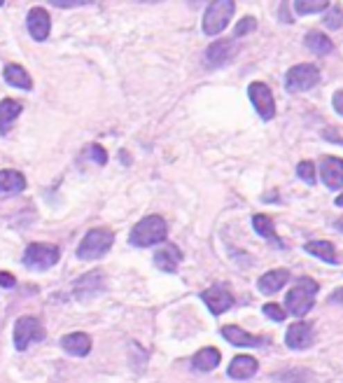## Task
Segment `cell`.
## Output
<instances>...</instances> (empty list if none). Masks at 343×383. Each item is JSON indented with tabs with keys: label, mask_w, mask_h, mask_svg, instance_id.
I'll list each match as a JSON object with an SVG mask.
<instances>
[{
	"label": "cell",
	"mask_w": 343,
	"mask_h": 383,
	"mask_svg": "<svg viewBox=\"0 0 343 383\" xmlns=\"http://www.w3.org/2000/svg\"><path fill=\"white\" fill-rule=\"evenodd\" d=\"M61 250L54 244H30L24 253V264L33 271H47L59 262Z\"/></svg>",
	"instance_id": "5"
},
{
	"label": "cell",
	"mask_w": 343,
	"mask_h": 383,
	"mask_svg": "<svg viewBox=\"0 0 343 383\" xmlns=\"http://www.w3.org/2000/svg\"><path fill=\"white\" fill-rule=\"evenodd\" d=\"M317 290H320V285H317L313 278L304 276V278L297 280V283L292 285V290L288 292V297H285V306H288L290 314L297 316V318L306 316L308 311L315 306Z\"/></svg>",
	"instance_id": "2"
},
{
	"label": "cell",
	"mask_w": 343,
	"mask_h": 383,
	"mask_svg": "<svg viewBox=\"0 0 343 383\" xmlns=\"http://www.w3.org/2000/svg\"><path fill=\"white\" fill-rule=\"evenodd\" d=\"M329 8V0H294V12L301 17L315 15V12H325Z\"/></svg>",
	"instance_id": "27"
},
{
	"label": "cell",
	"mask_w": 343,
	"mask_h": 383,
	"mask_svg": "<svg viewBox=\"0 0 343 383\" xmlns=\"http://www.w3.org/2000/svg\"><path fill=\"white\" fill-rule=\"evenodd\" d=\"M103 292H105L103 271H89L73 285V295L75 299H80V302H89L91 297H98V295H103Z\"/></svg>",
	"instance_id": "9"
},
{
	"label": "cell",
	"mask_w": 343,
	"mask_h": 383,
	"mask_svg": "<svg viewBox=\"0 0 343 383\" xmlns=\"http://www.w3.org/2000/svg\"><path fill=\"white\" fill-rule=\"evenodd\" d=\"M257 28V22H255V17H243L240 22L236 24V28H234V35L236 37H243L247 35L250 31H255Z\"/></svg>",
	"instance_id": "31"
},
{
	"label": "cell",
	"mask_w": 343,
	"mask_h": 383,
	"mask_svg": "<svg viewBox=\"0 0 343 383\" xmlns=\"http://www.w3.org/2000/svg\"><path fill=\"white\" fill-rule=\"evenodd\" d=\"M5 82H8L10 87L24 89V92H30V89H33V80H30V75L26 73V68L17 66V63H10V66L5 68Z\"/></svg>",
	"instance_id": "22"
},
{
	"label": "cell",
	"mask_w": 343,
	"mask_h": 383,
	"mask_svg": "<svg viewBox=\"0 0 343 383\" xmlns=\"http://www.w3.org/2000/svg\"><path fill=\"white\" fill-rule=\"evenodd\" d=\"M89 157H91L98 166H105V164H107V152H105L103 148H100V145H96V143H94L91 148H89Z\"/></svg>",
	"instance_id": "33"
},
{
	"label": "cell",
	"mask_w": 343,
	"mask_h": 383,
	"mask_svg": "<svg viewBox=\"0 0 343 383\" xmlns=\"http://www.w3.org/2000/svg\"><path fill=\"white\" fill-rule=\"evenodd\" d=\"M236 42L234 40H218V42H213L211 47L206 49V63L208 66H213V68H220V66H225V63H229L236 56Z\"/></svg>",
	"instance_id": "13"
},
{
	"label": "cell",
	"mask_w": 343,
	"mask_h": 383,
	"mask_svg": "<svg viewBox=\"0 0 343 383\" xmlns=\"http://www.w3.org/2000/svg\"><path fill=\"white\" fill-rule=\"evenodd\" d=\"M114 244V234L110 229L105 227H98V229H91V232H87V236L82 239V244L78 246V257L80 259H98L103 257V255L110 253V248Z\"/></svg>",
	"instance_id": "3"
},
{
	"label": "cell",
	"mask_w": 343,
	"mask_h": 383,
	"mask_svg": "<svg viewBox=\"0 0 343 383\" xmlns=\"http://www.w3.org/2000/svg\"><path fill=\"white\" fill-rule=\"evenodd\" d=\"M304 250L315 255L317 259L327 262V264H339V255H336V248L329 244V241H308L304 246Z\"/></svg>",
	"instance_id": "24"
},
{
	"label": "cell",
	"mask_w": 343,
	"mask_h": 383,
	"mask_svg": "<svg viewBox=\"0 0 343 383\" xmlns=\"http://www.w3.org/2000/svg\"><path fill=\"white\" fill-rule=\"evenodd\" d=\"M264 316L266 318H271V321H276V323H283L285 318H288V311H283L278 304H264Z\"/></svg>",
	"instance_id": "32"
},
{
	"label": "cell",
	"mask_w": 343,
	"mask_h": 383,
	"mask_svg": "<svg viewBox=\"0 0 343 383\" xmlns=\"http://www.w3.org/2000/svg\"><path fill=\"white\" fill-rule=\"evenodd\" d=\"M168 234V225L161 215H148L131 229L129 244L136 248H150L157 244H164Z\"/></svg>",
	"instance_id": "1"
},
{
	"label": "cell",
	"mask_w": 343,
	"mask_h": 383,
	"mask_svg": "<svg viewBox=\"0 0 343 383\" xmlns=\"http://www.w3.org/2000/svg\"><path fill=\"white\" fill-rule=\"evenodd\" d=\"M281 19H283V22H292V17L288 15V0H283V8H281Z\"/></svg>",
	"instance_id": "38"
},
{
	"label": "cell",
	"mask_w": 343,
	"mask_h": 383,
	"mask_svg": "<svg viewBox=\"0 0 343 383\" xmlns=\"http://www.w3.org/2000/svg\"><path fill=\"white\" fill-rule=\"evenodd\" d=\"M247 96H250L252 105H255V110L259 112V117H262L264 122L273 119V114H276V101H273L271 89L266 87L264 82H252V85L247 87Z\"/></svg>",
	"instance_id": "8"
},
{
	"label": "cell",
	"mask_w": 343,
	"mask_h": 383,
	"mask_svg": "<svg viewBox=\"0 0 343 383\" xmlns=\"http://www.w3.org/2000/svg\"><path fill=\"white\" fill-rule=\"evenodd\" d=\"M49 3H52L54 8H63V10H68V8H78V5H85L87 0H49Z\"/></svg>",
	"instance_id": "34"
},
{
	"label": "cell",
	"mask_w": 343,
	"mask_h": 383,
	"mask_svg": "<svg viewBox=\"0 0 343 383\" xmlns=\"http://www.w3.org/2000/svg\"><path fill=\"white\" fill-rule=\"evenodd\" d=\"M0 285H3V287H15L17 278L12 276V273H8V271H0Z\"/></svg>",
	"instance_id": "36"
},
{
	"label": "cell",
	"mask_w": 343,
	"mask_h": 383,
	"mask_svg": "<svg viewBox=\"0 0 343 383\" xmlns=\"http://www.w3.org/2000/svg\"><path fill=\"white\" fill-rule=\"evenodd\" d=\"M234 12H236V3L234 0H211L206 15H203V33L206 35H218L227 28L231 22Z\"/></svg>",
	"instance_id": "4"
},
{
	"label": "cell",
	"mask_w": 343,
	"mask_h": 383,
	"mask_svg": "<svg viewBox=\"0 0 343 383\" xmlns=\"http://www.w3.org/2000/svg\"><path fill=\"white\" fill-rule=\"evenodd\" d=\"M220 360H222L220 350L208 346V348H201L199 353L192 357V367L196 372H213V369L220 365Z\"/></svg>",
	"instance_id": "20"
},
{
	"label": "cell",
	"mask_w": 343,
	"mask_h": 383,
	"mask_svg": "<svg viewBox=\"0 0 343 383\" xmlns=\"http://www.w3.org/2000/svg\"><path fill=\"white\" fill-rule=\"evenodd\" d=\"M201 299H203V304L211 309V314H215V316L225 314V311H229L234 306V295L227 290L225 285H211L208 290L201 292Z\"/></svg>",
	"instance_id": "10"
},
{
	"label": "cell",
	"mask_w": 343,
	"mask_h": 383,
	"mask_svg": "<svg viewBox=\"0 0 343 383\" xmlns=\"http://www.w3.org/2000/svg\"><path fill=\"white\" fill-rule=\"evenodd\" d=\"M259 369V362L255 360L252 355H236L229 365L227 374L229 379H236V381H245V379H252Z\"/></svg>",
	"instance_id": "15"
},
{
	"label": "cell",
	"mask_w": 343,
	"mask_h": 383,
	"mask_svg": "<svg viewBox=\"0 0 343 383\" xmlns=\"http://www.w3.org/2000/svg\"><path fill=\"white\" fill-rule=\"evenodd\" d=\"M322 136H325V138H334V140H336V143H343V140H341L339 136H336V133H334V131H329V129H327L325 133H322Z\"/></svg>",
	"instance_id": "39"
},
{
	"label": "cell",
	"mask_w": 343,
	"mask_h": 383,
	"mask_svg": "<svg viewBox=\"0 0 343 383\" xmlns=\"http://www.w3.org/2000/svg\"><path fill=\"white\" fill-rule=\"evenodd\" d=\"M285 343L292 350H304L313 343V327L308 323H294L285 334Z\"/></svg>",
	"instance_id": "14"
},
{
	"label": "cell",
	"mask_w": 343,
	"mask_h": 383,
	"mask_svg": "<svg viewBox=\"0 0 343 383\" xmlns=\"http://www.w3.org/2000/svg\"><path fill=\"white\" fill-rule=\"evenodd\" d=\"M329 302L332 304H343V287H336L332 292V297H329Z\"/></svg>",
	"instance_id": "37"
},
{
	"label": "cell",
	"mask_w": 343,
	"mask_h": 383,
	"mask_svg": "<svg viewBox=\"0 0 343 383\" xmlns=\"http://www.w3.org/2000/svg\"><path fill=\"white\" fill-rule=\"evenodd\" d=\"M3 3H5V0H0V5H3Z\"/></svg>",
	"instance_id": "42"
},
{
	"label": "cell",
	"mask_w": 343,
	"mask_h": 383,
	"mask_svg": "<svg viewBox=\"0 0 343 383\" xmlns=\"http://www.w3.org/2000/svg\"><path fill=\"white\" fill-rule=\"evenodd\" d=\"M304 44H306L310 52L317 54V56H327V54L334 52V42L329 40L325 33H320V31H310V33H306Z\"/></svg>",
	"instance_id": "23"
},
{
	"label": "cell",
	"mask_w": 343,
	"mask_h": 383,
	"mask_svg": "<svg viewBox=\"0 0 343 383\" xmlns=\"http://www.w3.org/2000/svg\"><path fill=\"white\" fill-rule=\"evenodd\" d=\"M308 379H310V372H306V369H294V372H283L273 376L276 383H306Z\"/></svg>",
	"instance_id": "28"
},
{
	"label": "cell",
	"mask_w": 343,
	"mask_h": 383,
	"mask_svg": "<svg viewBox=\"0 0 343 383\" xmlns=\"http://www.w3.org/2000/svg\"><path fill=\"white\" fill-rule=\"evenodd\" d=\"M332 105H334V110L341 114L343 117V89H339V92L334 94V99H332Z\"/></svg>",
	"instance_id": "35"
},
{
	"label": "cell",
	"mask_w": 343,
	"mask_h": 383,
	"mask_svg": "<svg viewBox=\"0 0 343 383\" xmlns=\"http://www.w3.org/2000/svg\"><path fill=\"white\" fill-rule=\"evenodd\" d=\"M288 280H290L288 269H271V271H266L262 278H259L257 287H259L262 295H273V292L283 290V287L288 285Z\"/></svg>",
	"instance_id": "18"
},
{
	"label": "cell",
	"mask_w": 343,
	"mask_h": 383,
	"mask_svg": "<svg viewBox=\"0 0 343 383\" xmlns=\"http://www.w3.org/2000/svg\"><path fill=\"white\" fill-rule=\"evenodd\" d=\"M24 105L15 99H3L0 101V133H8L12 122L21 114Z\"/></svg>",
	"instance_id": "21"
},
{
	"label": "cell",
	"mask_w": 343,
	"mask_h": 383,
	"mask_svg": "<svg viewBox=\"0 0 343 383\" xmlns=\"http://www.w3.org/2000/svg\"><path fill=\"white\" fill-rule=\"evenodd\" d=\"M44 339V330L37 318H30V316H24L19 318L17 325H15V346L17 350H26L30 343L35 341H42Z\"/></svg>",
	"instance_id": "7"
},
{
	"label": "cell",
	"mask_w": 343,
	"mask_h": 383,
	"mask_svg": "<svg viewBox=\"0 0 343 383\" xmlns=\"http://www.w3.org/2000/svg\"><path fill=\"white\" fill-rule=\"evenodd\" d=\"M297 176H299L304 182L313 185L315 182V166H313V162H299V166H297Z\"/></svg>",
	"instance_id": "30"
},
{
	"label": "cell",
	"mask_w": 343,
	"mask_h": 383,
	"mask_svg": "<svg viewBox=\"0 0 343 383\" xmlns=\"http://www.w3.org/2000/svg\"><path fill=\"white\" fill-rule=\"evenodd\" d=\"M26 28L30 37L35 42H42L49 37V28H52V19H49V12L42 10V8H33L28 12V19H26Z\"/></svg>",
	"instance_id": "12"
},
{
	"label": "cell",
	"mask_w": 343,
	"mask_h": 383,
	"mask_svg": "<svg viewBox=\"0 0 343 383\" xmlns=\"http://www.w3.org/2000/svg\"><path fill=\"white\" fill-rule=\"evenodd\" d=\"M252 227H255V232L259 236H264L266 241L276 244V248H283V244L276 236V229H273V220L269 218V215H255V218H252Z\"/></svg>",
	"instance_id": "26"
},
{
	"label": "cell",
	"mask_w": 343,
	"mask_h": 383,
	"mask_svg": "<svg viewBox=\"0 0 343 383\" xmlns=\"http://www.w3.org/2000/svg\"><path fill=\"white\" fill-rule=\"evenodd\" d=\"M182 262V253L177 246H164L161 250L155 253V266L166 273H175Z\"/></svg>",
	"instance_id": "17"
},
{
	"label": "cell",
	"mask_w": 343,
	"mask_h": 383,
	"mask_svg": "<svg viewBox=\"0 0 343 383\" xmlns=\"http://www.w3.org/2000/svg\"><path fill=\"white\" fill-rule=\"evenodd\" d=\"M322 22H325V26L329 31H339L343 26V10L341 8H332V10H329V15H325Z\"/></svg>",
	"instance_id": "29"
},
{
	"label": "cell",
	"mask_w": 343,
	"mask_h": 383,
	"mask_svg": "<svg viewBox=\"0 0 343 383\" xmlns=\"http://www.w3.org/2000/svg\"><path fill=\"white\" fill-rule=\"evenodd\" d=\"M317 82H320V70L313 63H299V66L290 68L288 75H285V87L292 94L308 92V89L317 87Z\"/></svg>",
	"instance_id": "6"
},
{
	"label": "cell",
	"mask_w": 343,
	"mask_h": 383,
	"mask_svg": "<svg viewBox=\"0 0 343 383\" xmlns=\"http://www.w3.org/2000/svg\"><path fill=\"white\" fill-rule=\"evenodd\" d=\"M26 187V178H24L19 171L5 169L0 171V194H17Z\"/></svg>",
	"instance_id": "25"
},
{
	"label": "cell",
	"mask_w": 343,
	"mask_h": 383,
	"mask_svg": "<svg viewBox=\"0 0 343 383\" xmlns=\"http://www.w3.org/2000/svg\"><path fill=\"white\" fill-rule=\"evenodd\" d=\"M336 206H339V208H343V194H339V196H336Z\"/></svg>",
	"instance_id": "40"
},
{
	"label": "cell",
	"mask_w": 343,
	"mask_h": 383,
	"mask_svg": "<svg viewBox=\"0 0 343 383\" xmlns=\"http://www.w3.org/2000/svg\"><path fill=\"white\" fill-rule=\"evenodd\" d=\"M320 178L327 189L343 187V159L339 157H322L320 159Z\"/></svg>",
	"instance_id": "11"
},
{
	"label": "cell",
	"mask_w": 343,
	"mask_h": 383,
	"mask_svg": "<svg viewBox=\"0 0 343 383\" xmlns=\"http://www.w3.org/2000/svg\"><path fill=\"white\" fill-rule=\"evenodd\" d=\"M334 227L339 229V232H343V218H341V220H336V222H334Z\"/></svg>",
	"instance_id": "41"
},
{
	"label": "cell",
	"mask_w": 343,
	"mask_h": 383,
	"mask_svg": "<svg viewBox=\"0 0 343 383\" xmlns=\"http://www.w3.org/2000/svg\"><path fill=\"white\" fill-rule=\"evenodd\" d=\"M61 348L73 357H85L91 350V337L85 334V332H73V334H66L61 339Z\"/></svg>",
	"instance_id": "16"
},
{
	"label": "cell",
	"mask_w": 343,
	"mask_h": 383,
	"mask_svg": "<svg viewBox=\"0 0 343 383\" xmlns=\"http://www.w3.org/2000/svg\"><path fill=\"white\" fill-rule=\"evenodd\" d=\"M220 332L229 343H234V346H262V343H266V339H262V337L247 334L245 330L236 327V325H225Z\"/></svg>",
	"instance_id": "19"
}]
</instances>
